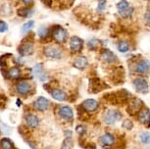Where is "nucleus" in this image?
Here are the masks:
<instances>
[{
    "label": "nucleus",
    "instance_id": "obj_1",
    "mask_svg": "<svg viewBox=\"0 0 150 149\" xmlns=\"http://www.w3.org/2000/svg\"><path fill=\"white\" fill-rule=\"evenodd\" d=\"M123 114L117 109H108L102 114V122L107 126H113L122 120Z\"/></svg>",
    "mask_w": 150,
    "mask_h": 149
},
{
    "label": "nucleus",
    "instance_id": "obj_2",
    "mask_svg": "<svg viewBox=\"0 0 150 149\" xmlns=\"http://www.w3.org/2000/svg\"><path fill=\"white\" fill-rule=\"evenodd\" d=\"M143 102L137 97H132L129 101V105L127 108V111L129 115L134 116V115H137L141 109L143 108Z\"/></svg>",
    "mask_w": 150,
    "mask_h": 149
},
{
    "label": "nucleus",
    "instance_id": "obj_3",
    "mask_svg": "<svg viewBox=\"0 0 150 149\" xmlns=\"http://www.w3.org/2000/svg\"><path fill=\"white\" fill-rule=\"evenodd\" d=\"M117 9L120 13V15L124 18H129L132 15L134 8L129 6V3L127 0H121L117 4Z\"/></svg>",
    "mask_w": 150,
    "mask_h": 149
},
{
    "label": "nucleus",
    "instance_id": "obj_4",
    "mask_svg": "<svg viewBox=\"0 0 150 149\" xmlns=\"http://www.w3.org/2000/svg\"><path fill=\"white\" fill-rule=\"evenodd\" d=\"M99 142H100V144L102 147H105V148L111 147L112 148L113 146L116 144V142H117V139H116V136L113 133H105L100 136Z\"/></svg>",
    "mask_w": 150,
    "mask_h": 149
},
{
    "label": "nucleus",
    "instance_id": "obj_5",
    "mask_svg": "<svg viewBox=\"0 0 150 149\" xmlns=\"http://www.w3.org/2000/svg\"><path fill=\"white\" fill-rule=\"evenodd\" d=\"M134 88L138 93H147L148 92V81L144 78H137L132 81Z\"/></svg>",
    "mask_w": 150,
    "mask_h": 149
},
{
    "label": "nucleus",
    "instance_id": "obj_6",
    "mask_svg": "<svg viewBox=\"0 0 150 149\" xmlns=\"http://www.w3.org/2000/svg\"><path fill=\"white\" fill-rule=\"evenodd\" d=\"M99 102L95 99L89 98V99H86L81 103V107L83 109V111L87 112V113H94L99 109Z\"/></svg>",
    "mask_w": 150,
    "mask_h": 149
},
{
    "label": "nucleus",
    "instance_id": "obj_7",
    "mask_svg": "<svg viewBox=\"0 0 150 149\" xmlns=\"http://www.w3.org/2000/svg\"><path fill=\"white\" fill-rule=\"evenodd\" d=\"M134 72L137 74L139 75H146L150 72V61L146 60V59H143V60H140L137 62V64L134 67Z\"/></svg>",
    "mask_w": 150,
    "mask_h": 149
},
{
    "label": "nucleus",
    "instance_id": "obj_8",
    "mask_svg": "<svg viewBox=\"0 0 150 149\" xmlns=\"http://www.w3.org/2000/svg\"><path fill=\"white\" fill-rule=\"evenodd\" d=\"M137 120L141 125L146 128H150V110L148 108L143 107L137 114Z\"/></svg>",
    "mask_w": 150,
    "mask_h": 149
},
{
    "label": "nucleus",
    "instance_id": "obj_9",
    "mask_svg": "<svg viewBox=\"0 0 150 149\" xmlns=\"http://www.w3.org/2000/svg\"><path fill=\"white\" fill-rule=\"evenodd\" d=\"M52 35L57 42L63 43V42L66 41V39L68 37V32L61 27H56L54 28V30H53Z\"/></svg>",
    "mask_w": 150,
    "mask_h": 149
},
{
    "label": "nucleus",
    "instance_id": "obj_10",
    "mask_svg": "<svg viewBox=\"0 0 150 149\" xmlns=\"http://www.w3.org/2000/svg\"><path fill=\"white\" fill-rule=\"evenodd\" d=\"M44 55L48 58H52V59H61L62 58V52L61 50L57 48L56 46H46L43 49Z\"/></svg>",
    "mask_w": 150,
    "mask_h": 149
},
{
    "label": "nucleus",
    "instance_id": "obj_11",
    "mask_svg": "<svg viewBox=\"0 0 150 149\" xmlns=\"http://www.w3.org/2000/svg\"><path fill=\"white\" fill-rule=\"evenodd\" d=\"M83 47V40L78 36H73L70 39V48L72 52H81Z\"/></svg>",
    "mask_w": 150,
    "mask_h": 149
},
{
    "label": "nucleus",
    "instance_id": "obj_12",
    "mask_svg": "<svg viewBox=\"0 0 150 149\" xmlns=\"http://www.w3.org/2000/svg\"><path fill=\"white\" fill-rule=\"evenodd\" d=\"M107 88H108V85L104 83L103 81H101L97 78H92V80H90V89H91L90 91L93 92V93L99 92Z\"/></svg>",
    "mask_w": 150,
    "mask_h": 149
},
{
    "label": "nucleus",
    "instance_id": "obj_13",
    "mask_svg": "<svg viewBox=\"0 0 150 149\" xmlns=\"http://www.w3.org/2000/svg\"><path fill=\"white\" fill-rule=\"evenodd\" d=\"M100 58L102 61H104L105 63H108V64L115 63V62L117 61V56L109 49L102 50L100 53Z\"/></svg>",
    "mask_w": 150,
    "mask_h": 149
},
{
    "label": "nucleus",
    "instance_id": "obj_14",
    "mask_svg": "<svg viewBox=\"0 0 150 149\" xmlns=\"http://www.w3.org/2000/svg\"><path fill=\"white\" fill-rule=\"evenodd\" d=\"M33 105H35V108L36 109V110L42 112V111L47 110V109L49 108L50 102H49V100H48L47 98L40 96V97H38V99L35 101Z\"/></svg>",
    "mask_w": 150,
    "mask_h": 149
},
{
    "label": "nucleus",
    "instance_id": "obj_15",
    "mask_svg": "<svg viewBox=\"0 0 150 149\" xmlns=\"http://www.w3.org/2000/svg\"><path fill=\"white\" fill-rule=\"evenodd\" d=\"M59 116L66 121H72L74 119V112L70 106H62L59 108Z\"/></svg>",
    "mask_w": 150,
    "mask_h": 149
},
{
    "label": "nucleus",
    "instance_id": "obj_16",
    "mask_svg": "<svg viewBox=\"0 0 150 149\" xmlns=\"http://www.w3.org/2000/svg\"><path fill=\"white\" fill-rule=\"evenodd\" d=\"M25 122H26L28 128L30 129H36L39 125V119L38 116L33 114H27L25 116Z\"/></svg>",
    "mask_w": 150,
    "mask_h": 149
},
{
    "label": "nucleus",
    "instance_id": "obj_17",
    "mask_svg": "<svg viewBox=\"0 0 150 149\" xmlns=\"http://www.w3.org/2000/svg\"><path fill=\"white\" fill-rule=\"evenodd\" d=\"M50 94H51V96L54 98L55 100L61 101V102H63V101H66L68 99V96H67L66 92L63 91V90H61V89H58V88L51 89V91H50Z\"/></svg>",
    "mask_w": 150,
    "mask_h": 149
},
{
    "label": "nucleus",
    "instance_id": "obj_18",
    "mask_svg": "<svg viewBox=\"0 0 150 149\" xmlns=\"http://www.w3.org/2000/svg\"><path fill=\"white\" fill-rule=\"evenodd\" d=\"M19 53L23 56L32 55L33 53V46L30 42H26V43H22L21 46L19 47Z\"/></svg>",
    "mask_w": 150,
    "mask_h": 149
},
{
    "label": "nucleus",
    "instance_id": "obj_19",
    "mask_svg": "<svg viewBox=\"0 0 150 149\" xmlns=\"http://www.w3.org/2000/svg\"><path fill=\"white\" fill-rule=\"evenodd\" d=\"M87 65H88V60L84 56L76 58L75 61H74V67L78 70H84L87 67Z\"/></svg>",
    "mask_w": 150,
    "mask_h": 149
},
{
    "label": "nucleus",
    "instance_id": "obj_20",
    "mask_svg": "<svg viewBox=\"0 0 150 149\" xmlns=\"http://www.w3.org/2000/svg\"><path fill=\"white\" fill-rule=\"evenodd\" d=\"M16 90L19 92L20 94H27L28 92H30V85L29 83L27 81H20V83H17L16 85Z\"/></svg>",
    "mask_w": 150,
    "mask_h": 149
},
{
    "label": "nucleus",
    "instance_id": "obj_21",
    "mask_svg": "<svg viewBox=\"0 0 150 149\" xmlns=\"http://www.w3.org/2000/svg\"><path fill=\"white\" fill-rule=\"evenodd\" d=\"M139 140L144 145H150V133L147 131H143L139 133Z\"/></svg>",
    "mask_w": 150,
    "mask_h": 149
},
{
    "label": "nucleus",
    "instance_id": "obj_22",
    "mask_svg": "<svg viewBox=\"0 0 150 149\" xmlns=\"http://www.w3.org/2000/svg\"><path fill=\"white\" fill-rule=\"evenodd\" d=\"M0 149H14V144L9 138L5 137L0 140Z\"/></svg>",
    "mask_w": 150,
    "mask_h": 149
},
{
    "label": "nucleus",
    "instance_id": "obj_23",
    "mask_svg": "<svg viewBox=\"0 0 150 149\" xmlns=\"http://www.w3.org/2000/svg\"><path fill=\"white\" fill-rule=\"evenodd\" d=\"M117 49L121 53H127L129 50V44L128 41L122 40L117 44Z\"/></svg>",
    "mask_w": 150,
    "mask_h": 149
},
{
    "label": "nucleus",
    "instance_id": "obj_24",
    "mask_svg": "<svg viewBox=\"0 0 150 149\" xmlns=\"http://www.w3.org/2000/svg\"><path fill=\"white\" fill-rule=\"evenodd\" d=\"M8 75H9V77L11 78H18L20 76H21V70H20L18 67H13V68H11L9 70V72H8Z\"/></svg>",
    "mask_w": 150,
    "mask_h": 149
},
{
    "label": "nucleus",
    "instance_id": "obj_25",
    "mask_svg": "<svg viewBox=\"0 0 150 149\" xmlns=\"http://www.w3.org/2000/svg\"><path fill=\"white\" fill-rule=\"evenodd\" d=\"M99 44H100V41L96 38H92L88 40L87 42V46L90 50H97V48L99 47Z\"/></svg>",
    "mask_w": 150,
    "mask_h": 149
},
{
    "label": "nucleus",
    "instance_id": "obj_26",
    "mask_svg": "<svg viewBox=\"0 0 150 149\" xmlns=\"http://www.w3.org/2000/svg\"><path fill=\"white\" fill-rule=\"evenodd\" d=\"M33 26H35V22L33 21H29V22H27V23H25L24 25H23V27H22V32L23 33H26V32H29L30 30L33 29Z\"/></svg>",
    "mask_w": 150,
    "mask_h": 149
},
{
    "label": "nucleus",
    "instance_id": "obj_27",
    "mask_svg": "<svg viewBox=\"0 0 150 149\" xmlns=\"http://www.w3.org/2000/svg\"><path fill=\"white\" fill-rule=\"evenodd\" d=\"M122 128L125 129V130H127V131H132V128H134V123H132V120L126 119L122 122Z\"/></svg>",
    "mask_w": 150,
    "mask_h": 149
},
{
    "label": "nucleus",
    "instance_id": "obj_28",
    "mask_svg": "<svg viewBox=\"0 0 150 149\" xmlns=\"http://www.w3.org/2000/svg\"><path fill=\"white\" fill-rule=\"evenodd\" d=\"M73 147V140L71 137H66L65 140L62 143V146L60 149H72Z\"/></svg>",
    "mask_w": 150,
    "mask_h": 149
},
{
    "label": "nucleus",
    "instance_id": "obj_29",
    "mask_svg": "<svg viewBox=\"0 0 150 149\" xmlns=\"http://www.w3.org/2000/svg\"><path fill=\"white\" fill-rule=\"evenodd\" d=\"M48 32H49V30L47 29L46 27H40L38 30V35L40 38H45L48 35Z\"/></svg>",
    "mask_w": 150,
    "mask_h": 149
},
{
    "label": "nucleus",
    "instance_id": "obj_30",
    "mask_svg": "<svg viewBox=\"0 0 150 149\" xmlns=\"http://www.w3.org/2000/svg\"><path fill=\"white\" fill-rule=\"evenodd\" d=\"M43 65H42L41 63L38 64V65H35V67H33V75L38 76V77L39 78L40 76L42 75V69H43V67H42Z\"/></svg>",
    "mask_w": 150,
    "mask_h": 149
},
{
    "label": "nucleus",
    "instance_id": "obj_31",
    "mask_svg": "<svg viewBox=\"0 0 150 149\" xmlns=\"http://www.w3.org/2000/svg\"><path fill=\"white\" fill-rule=\"evenodd\" d=\"M18 14L21 17H29L32 13H30V10L29 8H22L18 11Z\"/></svg>",
    "mask_w": 150,
    "mask_h": 149
},
{
    "label": "nucleus",
    "instance_id": "obj_32",
    "mask_svg": "<svg viewBox=\"0 0 150 149\" xmlns=\"http://www.w3.org/2000/svg\"><path fill=\"white\" fill-rule=\"evenodd\" d=\"M76 131H77V133L80 134L81 136H83V134H86V128H84L83 125H79V126H76Z\"/></svg>",
    "mask_w": 150,
    "mask_h": 149
},
{
    "label": "nucleus",
    "instance_id": "obj_33",
    "mask_svg": "<svg viewBox=\"0 0 150 149\" xmlns=\"http://www.w3.org/2000/svg\"><path fill=\"white\" fill-rule=\"evenodd\" d=\"M106 8V0H100L98 2V6H97V10L99 12H103Z\"/></svg>",
    "mask_w": 150,
    "mask_h": 149
},
{
    "label": "nucleus",
    "instance_id": "obj_34",
    "mask_svg": "<svg viewBox=\"0 0 150 149\" xmlns=\"http://www.w3.org/2000/svg\"><path fill=\"white\" fill-rule=\"evenodd\" d=\"M144 21L146 22V24L150 25V7L147 8L145 13H144Z\"/></svg>",
    "mask_w": 150,
    "mask_h": 149
},
{
    "label": "nucleus",
    "instance_id": "obj_35",
    "mask_svg": "<svg viewBox=\"0 0 150 149\" xmlns=\"http://www.w3.org/2000/svg\"><path fill=\"white\" fill-rule=\"evenodd\" d=\"M6 101H7V97L5 95L1 94L0 95V108H4L5 105H6Z\"/></svg>",
    "mask_w": 150,
    "mask_h": 149
},
{
    "label": "nucleus",
    "instance_id": "obj_36",
    "mask_svg": "<svg viewBox=\"0 0 150 149\" xmlns=\"http://www.w3.org/2000/svg\"><path fill=\"white\" fill-rule=\"evenodd\" d=\"M8 30V25L3 21H0V32H5Z\"/></svg>",
    "mask_w": 150,
    "mask_h": 149
},
{
    "label": "nucleus",
    "instance_id": "obj_37",
    "mask_svg": "<svg viewBox=\"0 0 150 149\" xmlns=\"http://www.w3.org/2000/svg\"><path fill=\"white\" fill-rule=\"evenodd\" d=\"M42 1L44 2V4L48 5V6H50V4H51V0H42Z\"/></svg>",
    "mask_w": 150,
    "mask_h": 149
},
{
    "label": "nucleus",
    "instance_id": "obj_38",
    "mask_svg": "<svg viewBox=\"0 0 150 149\" xmlns=\"http://www.w3.org/2000/svg\"><path fill=\"white\" fill-rule=\"evenodd\" d=\"M24 3H27V4H29V3H30V2L33 1V0H22Z\"/></svg>",
    "mask_w": 150,
    "mask_h": 149
},
{
    "label": "nucleus",
    "instance_id": "obj_39",
    "mask_svg": "<svg viewBox=\"0 0 150 149\" xmlns=\"http://www.w3.org/2000/svg\"><path fill=\"white\" fill-rule=\"evenodd\" d=\"M147 1H150V0H147Z\"/></svg>",
    "mask_w": 150,
    "mask_h": 149
},
{
    "label": "nucleus",
    "instance_id": "obj_40",
    "mask_svg": "<svg viewBox=\"0 0 150 149\" xmlns=\"http://www.w3.org/2000/svg\"><path fill=\"white\" fill-rule=\"evenodd\" d=\"M0 133H1V131H0Z\"/></svg>",
    "mask_w": 150,
    "mask_h": 149
}]
</instances>
